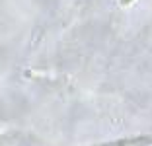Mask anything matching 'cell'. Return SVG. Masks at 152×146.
Listing matches in <instances>:
<instances>
[{"label": "cell", "mask_w": 152, "mask_h": 146, "mask_svg": "<svg viewBox=\"0 0 152 146\" xmlns=\"http://www.w3.org/2000/svg\"><path fill=\"white\" fill-rule=\"evenodd\" d=\"M134 0H119V4H121V8H127V6H131Z\"/></svg>", "instance_id": "6da1fadb"}]
</instances>
